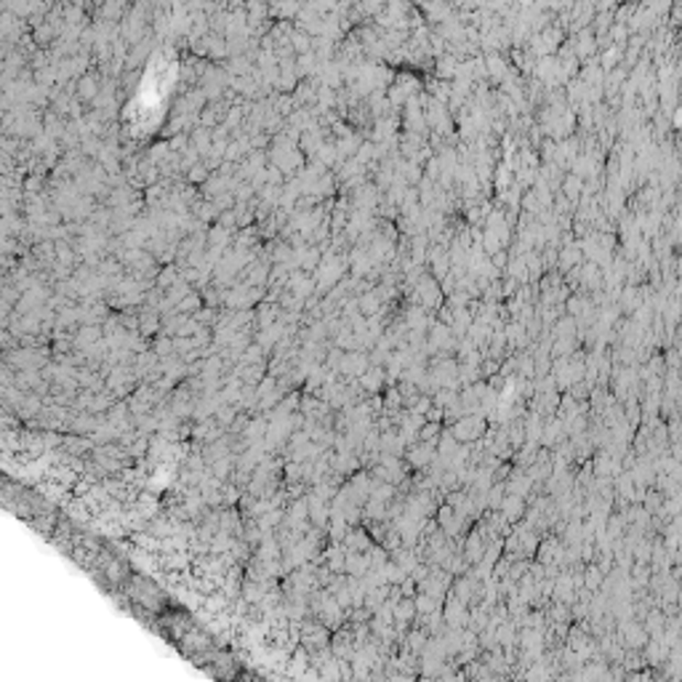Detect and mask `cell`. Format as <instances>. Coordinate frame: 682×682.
<instances>
[{"instance_id": "6da1fadb", "label": "cell", "mask_w": 682, "mask_h": 682, "mask_svg": "<svg viewBox=\"0 0 682 682\" xmlns=\"http://www.w3.org/2000/svg\"><path fill=\"white\" fill-rule=\"evenodd\" d=\"M174 73H176V65L169 54L158 56V59L152 62L150 73H147V78L142 83V91H139L137 101L131 105L133 118L147 110H152V112L163 110V99H165V94H169L171 83H174Z\"/></svg>"}]
</instances>
